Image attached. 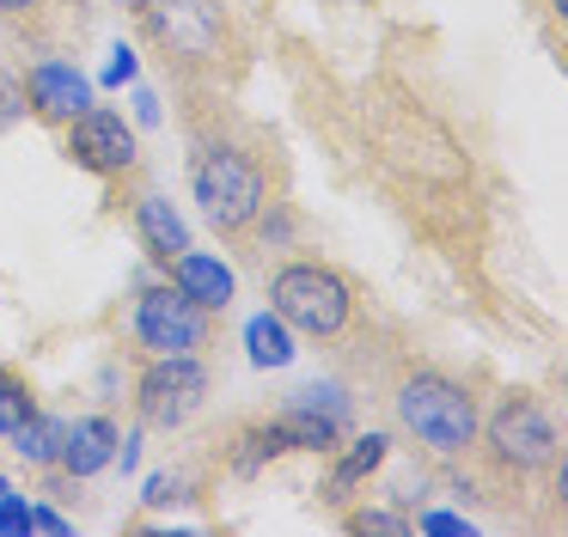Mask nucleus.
<instances>
[{"instance_id": "4468645a", "label": "nucleus", "mask_w": 568, "mask_h": 537, "mask_svg": "<svg viewBox=\"0 0 568 537\" xmlns=\"http://www.w3.org/2000/svg\"><path fill=\"white\" fill-rule=\"evenodd\" d=\"M287 434H282V422H257V427H245V434L233 439V476H257L263 464H275V458H287Z\"/></svg>"}, {"instance_id": "6e6552de", "label": "nucleus", "mask_w": 568, "mask_h": 537, "mask_svg": "<svg viewBox=\"0 0 568 537\" xmlns=\"http://www.w3.org/2000/svg\"><path fill=\"white\" fill-rule=\"evenodd\" d=\"M148 31L165 55L178 61H214L221 55V7L214 0H153L148 12Z\"/></svg>"}, {"instance_id": "f03ea898", "label": "nucleus", "mask_w": 568, "mask_h": 537, "mask_svg": "<svg viewBox=\"0 0 568 537\" xmlns=\"http://www.w3.org/2000/svg\"><path fill=\"white\" fill-rule=\"evenodd\" d=\"M270 312L306 342H336L348 330V317H355V293H348V281L331 263L294 256V263H282L270 275Z\"/></svg>"}, {"instance_id": "aec40b11", "label": "nucleus", "mask_w": 568, "mask_h": 537, "mask_svg": "<svg viewBox=\"0 0 568 537\" xmlns=\"http://www.w3.org/2000/svg\"><path fill=\"white\" fill-rule=\"evenodd\" d=\"M26 80H13V73H0V129H13L19 116H26Z\"/></svg>"}, {"instance_id": "393cba45", "label": "nucleus", "mask_w": 568, "mask_h": 537, "mask_svg": "<svg viewBox=\"0 0 568 537\" xmlns=\"http://www.w3.org/2000/svg\"><path fill=\"white\" fill-rule=\"evenodd\" d=\"M31 531H55V537H62L68 519H62V513H50V507H31Z\"/></svg>"}, {"instance_id": "f3484780", "label": "nucleus", "mask_w": 568, "mask_h": 537, "mask_svg": "<svg viewBox=\"0 0 568 537\" xmlns=\"http://www.w3.org/2000/svg\"><path fill=\"white\" fill-rule=\"evenodd\" d=\"M26 415H38V397H31V385L19 373H0V439L13 434Z\"/></svg>"}, {"instance_id": "2eb2a0df", "label": "nucleus", "mask_w": 568, "mask_h": 537, "mask_svg": "<svg viewBox=\"0 0 568 537\" xmlns=\"http://www.w3.org/2000/svg\"><path fill=\"white\" fill-rule=\"evenodd\" d=\"M7 439H13V452L31 464V470H55V458H62V422H55V415H43V409L26 415V422H19Z\"/></svg>"}, {"instance_id": "ddd939ff", "label": "nucleus", "mask_w": 568, "mask_h": 537, "mask_svg": "<svg viewBox=\"0 0 568 537\" xmlns=\"http://www.w3.org/2000/svg\"><path fill=\"white\" fill-rule=\"evenodd\" d=\"M385 458H392V434H379V427H373V434H355V439H348V446L336 452V464H331V488H336V500H343L348 488L367 483V476L379 470Z\"/></svg>"}, {"instance_id": "412c9836", "label": "nucleus", "mask_w": 568, "mask_h": 537, "mask_svg": "<svg viewBox=\"0 0 568 537\" xmlns=\"http://www.w3.org/2000/svg\"><path fill=\"white\" fill-rule=\"evenodd\" d=\"M0 531H7V537H26L31 531V507H26V495H13V488L0 495Z\"/></svg>"}, {"instance_id": "c85d7f7f", "label": "nucleus", "mask_w": 568, "mask_h": 537, "mask_svg": "<svg viewBox=\"0 0 568 537\" xmlns=\"http://www.w3.org/2000/svg\"><path fill=\"white\" fill-rule=\"evenodd\" d=\"M550 12H556V19H568V0H550Z\"/></svg>"}, {"instance_id": "dca6fc26", "label": "nucleus", "mask_w": 568, "mask_h": 537, "mask_svg": "<svg viewBox=\"0 0 568 537\" xmlns=\"http://www.w3.org/2000/svg\"><path fill=\"white\" fill-rule=\"evenodd\" d=\"M294 342L300 336L275 312H263V317H251V324H245V348H251V361H257V366H287L300 354Z\"/></svg>"}, {"instance_id": "cd10ccee", "label": "nucleus", "mask_w": 568, "mask_h": 537, "mask_svg": "<svg viewBox=\"0 0 568 537\" xmlns=\"http://www.w3.org/2000/svg\"><path fill=\"white\" fill-rule=\"evenodd\" d=\"M123 7H129V12H148V7H153V0H123Z\"/></svg>"}, {"instance_id": "b1692460", "label": "nucleus", "mask_w": 568, "mask_h": 537, "mask_svg": "<svg viewBox=\"0 0 568 537\" xmlns=\"http://www.w3.org/2000/svg\"><path fill=\"white\" fill-rule=\"evenodd\" d=\"M422 531H440V537H470L465 519H453V513H428V519H416Z\"/></svg>"}, {"instance_id": "39448f33", "label": "nucleus", "mask_w": 568, "mask_h": 537, "mask_svg": "<svg viewBox=\"0 0 568 537\" xmlns=\"http://www.w3.org/2000/svg\"><path fill=\"white\" fill-rule=\"evenodd\" d=\"M209 403V366L196 354H148L135 378V409L148 427H184Z\"/></svg>"}, {"instance_id": "5701e85b", "label": "nucleus", "mask_w": 568, "mask_h": 537, "mask_svg": "<svg viewBox=\"0 0 568 537\" xmlns=\"http://www.w3.org/2000/svg\"><path fill=\"white\" fill-rule=\"evenodd\" d=\"M135 73H141L135 49H123V43H116V49H111V68H104V85H129Z\"/></svg>"}, {"instance_id": "9d476101", "label": "nucleus", "mask_w": 568, "mask_h": 537, "mask_svg": "<svg viewBox=\"0 0 568 537\" xmlns=\"http://www.w3.org/2000/svg\"><path fill=\"white\" fill-rule=\"evenodd\" d=\"M116 422L111 415H80V422H62V458H55V470L74 476V483H87V476L111 470L116 464Z\"/></svg>"}, {"instance_id": "f257e3e1", "label": "nucleus", "mask_w": 568, "mask_h": 537, "mask_svg": "<svg viewBox=\"0 0 568 537\" xmlns=\"http://www.w3.org/2000/svg\"><path fill=\"white\" fill-rule=\"evenodd\" d=\"M392 409H397V427L416 434V446H428L434 458H465L477 446V422H483L477 397H470V385L434 373V366L397 378Z\"/></svg>"}, {"instance_id": "c756f323", "label": "nucleus", "mask_w": 568, "mask_h": 537, "mask_svg": "<svg viewBox=\"0 0 568 537\" xmlns=\"http://www.w3.org/2000/svg\"><path fill=\"white\" fill-rule=\"evenodd\" d=\"M7 488H13V483H7V476H0V495H7Z\"/></svg>"}, {"instance_id": "f8f14e48", "label": "nucleus", "mask_w": 568, "mask_h": 537, "mask_svg": "<svg viewBox=\"0 0 568 537\" xmlns=\"http://www.w3.org/2000/svg\"><path fill=\"white\" fill-rule=\"evenodd\" d=\"M135 239H141V251L153 256V263H172L178 251H190V226H184V214H178L165 195H141L135 202Z\"/></svg>"}, {"instance_id": "a211bd4d", "label": "nucleus", "mask_w": 568, "mask_h": 537, "mask_svg": "<svg viewBox=\"0 0 568 537\" xmlns=\"http://www.w3.org/2000/svg\"><path fill=\"white\" fill-rule=\"evenodd\" d=\"M287 403H294V409H318V415L348 422V397H343V385H331V378H324V385H300Z\"/></svg>"}, {"instance_id": "0eeeda50", "label": "nucleus", "mask_w": 568, "mask_h": 537, "mask_svg": "<svg viewBox=\"0 0 568 537\" xmlns=\"http://www.w3.org/2000/svg\"><path fill=\"white\" fill-rule=\"evenodd\" d=\"M62 129H68V153H74V165L99 171V178H123V171L141 165V141H135V129L123 122V110L87 104L74 122H62Z\"/></svg>"}, {"instance_id": "9b49d317", "label": "nucleus", "mask_w": 568, "mask_h": 537, "mask_svg": "<svg viewBox=\"0 0 568 537\" xmlns=\"http://www.w3.org/2000/svg\"><path fill=\"white\" fill-rule=\"evenodd\" d=\"M165 268H172V287L184 293V300H196L209 317H214V312H226V305H233V293H239L233 268H226L221 256L196 251V244H190V251H178Z\"/></svg>"}, {"instance_id": "a878e982", "label": "nucleus", "mask_w": 568, "mask_h": 537, "mask_svg": "<svg viewBox=\"0 0 568 537\" xmlns=\"http://www.w3.org/2000/svg\"><path fill=\"white\" fill-rule=\"evenodd\" d=\"M135 116H141V122H160V98H153L148 85L135 92Z\"/></svg>"}, {"instance_id": "7ed1b4c3", "label": "nucleus", "mask_w": 568, "mask_h": 537, "mask_svg": "<svg viewBox=\"0 0 568 537\" xmlns=\"http://www.w3.org/2000/svg\"><path fill=\"white\" fill-rule=\"evenodd\" d=\"M190 195L202 202V220L233 239V232H251V220L263 214L270 178H263V165L251 153H239L226 141H209L196 153V165H190Z\"/></svg>"}, {"instance_id": "1a4fd4ad", "label": "nucleus", "mask_w": 568, "mask_h": 537, "mask_svg": "<svg viewBox=\"0 0 568 537\" xmlns=\"http://www.w3.org/2000/svg\"><path fill=\"white\" fill-rule=\"evenodd\" d=\"M26 104L38 110L43 122H74L80 110L92 104V80L74 61H38V68L26 73Z\"/></svg>"}, {"instance_id": "423d86ee", "label": "nucleus", "mask_w": 568, "mask_h": 537, "mask_svg": "<svg viewBox=\"0 0 568 537\" xmlns=\"http://www.w3.org/2000/svg\"><path fill=\"white\" fill-rule=\"evenodd\" d=\"M129 336L148 354H196V348H209V312L196 300H184L172 281H160V287H148L135 300Z\"/></svg>"}, {"instance_id": "6ab92c4d", "label": "nucleus", "mask_w": 568, "mask_h": 537, "mask_svg": "<svg viewBox=\"0 0 568 537\" xmlns=\"http://www.w3.org/2000/svg\"><path fill=\"white\" fill-rule=\"evenodd\" d=\"M348 531H392V537H409V531H416V519H404V513H392V507H361L355 519H348Z\"/></svg>"}, {"instance_id": "bb28decb", "label": "nucleus", "mask_w": 568, "mask_h": 537, "mask_svg": "<svg viewBox=\"0 0 568 537\" xmlns=\"http://www.w3.org/2000/svg\"><path fill=\"white\" fill-rule=\"evenodd\" d=\"M38 0H0V19H19V12H31Z\"/></svg>"}, {"instance_id": "4be33fe9", "label": "nucleus", "mask_w": 568, "mask_h": 537, "mask_svg": "<svg viewBox=\"0 0 568 537\" xmlns=\"http://www.w3.org/2000/svg\"><path fill=\"white\" fill-rule=\"evenodd\" d=\"M141 500H148V507H172V500H184V476H148Z\"/></svg>"}, {"instance_id": "20e7f679", "label": "nucleus", "mask_w": 568, "mask_h": 537, "mask_svg": "<svg viewBox=\"0 0 568 537\" xmlns=\"http://www.w3.org/2000/svg\"><path fill=\"white\" fill-rule=\"evenodd\" d=\"M477 434H483V446H489V458L501 464V470H544V464H556V422L538 397H526V391L495 403V415L477 422Z\"/></svg>"}]
</instances>
